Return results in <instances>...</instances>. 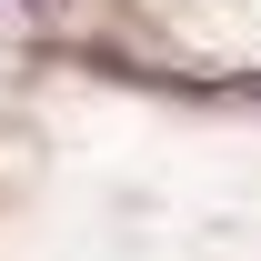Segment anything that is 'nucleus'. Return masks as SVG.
<instances>
[{"mask_svg":"<svg viewBox=\"0 0 261 261\" xmlns=\"http://www.w3.org/2000/svg\"><path fill=\"white\" fill-rule=\"evenodd\" d=\"M10 10H50V0H10Z\"/></svg>","mask_w":261,"mask_h":261,"instance_id":"f257e3e1","label":"nucleus"}]
</instances>
